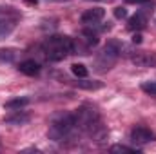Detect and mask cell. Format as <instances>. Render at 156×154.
<instances>
[{"label":"cell","instance_id":"obj_1","mask_svg":"<svg viewBox=\"0 0 156 154\" xmlns=\"http://www.w3.org/2000/svg\"><path fill=\"white\" fill-rule=\"evenodd\" d=\"M44 53H45L47 60L60 62V60H64L75 53V42L69 37L53 35V37L45 38V42H44Z\"/></svg>","mask_w":156,"mask_h":154},{"label":"cell","instance_id":"obj_2","mask_svg":"<svg viewBox=\"0 0 156 154\" xmlns=\"http://www.w3.org/2000/svg\"><path fill=\"white\" fill-rule=\"evenodd\" d=\"M123 51H125V45L122 44V42H118V40H109L107 42V45H104V49L96 54V58H94V67H96V71L98 73H105V71H109L115 64H116V60L123 54Z\"/></svg>","mask_w":156,"mask_h":154},{"label":"cell","instance_id":"obj_3","mask_svg":"<svg viewBox=\"0 0 156 154\" xmlns=\"http://www.w3.org/2000/svg\"><path fill=\"white\" fill-rule=\"evenodd\" d=\"M75 131H76L75 114L66 113V114L56 116V118L51 121V127H49L47 136H49L53 142H64V140H66V138H69Z\"/></svg>","mask_w":156,"mask_h":154},{"label":"cell","instance_id":"obj_4","mask_svg":"<svg viewBox=\"0 0 156 154\" xmlns=\"http://www.w3.org/2000/svg\"><path fill=\"white\" fill-rule=\"evenodd\" d=\"M154 140H156L154 132H153L151 129L144 127V125H136V127L131 131V142L136 143V145H145V143H151V142H154Z\"/></svg>","mask_w":156,"mask_h":154},{"label":"cell","instance_id":"obj_5","mask_svg":"<svg viewBox=\"0 0 156 154\" xmlns=\"http://www.w3.org/2000/svg\"><path fill=\"white\" fill-rule=\"evenodd\" d=\"M105 16V11L102 7H93V9H87L85 13H82L80 16V22L87 27H93L96 24H100V20Z\"/></svg>","mask_w":156,"mask_h":154},{"label":"cell","instance_id":"obj_6","mask_svg":"<svg viewBox=\"0 0 156 154\" xmlns=\"http://www.w3.org/2000/svg\"><path fill=\"white\" fill-rule=\"evenodd\" d=\"M136 67H156V53H136L131 56Z\"/></svg>","mask_w":156,"mask_h":154},{"label":"cell","instance_id":"obj_7","mask_svg":"<svg viewBox=\"0 0 156 154\" xmlns=\"http://www.w3.org/2000/svg\"><path fill=\"white\" fill-rule=\"evenodd\" d=\"M18 71H20L22 75L35 76V75L40 73V65H38V62H35V60H24V62L18 64Z\"/></svg>","mask_w":156,"mask_h":154},{"label":"cell","instance_id":"obj_8","mask_svg":"<svg viewBox=\"0 0 156 154\" xmlns=\"http://www.w3.org/2000/svg\"><path fill=\"white\" fill-rule=\"evenodd\" d=\"M29 120H31V116L18 109V111H15L11 116H5L4 121H5L7 125H24V123H27Z\"/></svg>","mask_w":156,"mask_h":154},{"label":"cell","instance_id":"obj_9","mask_svg":"<svg viewBox=\"0 0 156 154\" xmlns=\"http://www.w3.org/2000/svg\"><path fill=\"white\" fill-rule=\"evenodd\" d=\"M75 87L83 89V91H98V89H102V87H104V83H102V82H98V80H85V78H78L76 82H75Z\"/></svg>","mask_w":156,"mask_h":154},{"label":"cell","instance_id":"obj_10","mask_svg":"<svg viewBox=\"0 0 156 154\" xmlns=\"http://www.w3.org/2000/svg\"><path fill=\"white\" fill-rule=\"evenodd\" d=\"M145 24H147V18H145L144 13H136L134 16L129 18V29L131 31H140V29L145 27Z\"/></svg>","mask_w":156,"mask_h":154},{"label":"cell","instance_id":"obj_11","mask_svg":"<svg viewBox=\"0 0 156 154\" xmlns=\"http://www.w3.org/2000/svg\"><path fill=\"white\" fill-rule=\"evenodd\" d=\"M16 58V49L13 47H2L0 49V62L2 64H11Z\"/></svg>","mask_w":156,"mask_h":154},{"label":"cell","instance_id":"obj_12","mask_svg":"<svg viewBox=\"0 0 156 154\" xmlns=\"http://www.w3.org/2000/svg\"><path fill=\"white\" fill-rule=\"evenodd\" d=\"M29 103V98H13V100H9V102H5V109H9V111H18V109H22V107H26Z\"/></svg>","mask_w":156,"mask_h":154},{"label":"cell","instance_id":"obj_13","mask_svg":"<svg viewBox=\"0 0 156 154\" xmlns=\"http://www.w3.org/2000/svg\"><path fill=\"white\" fill-rule=\"evenodd\" d=\"M82 37H83V42L87 44V47H94V45H98V35L93 33L91 29H83V31H82Z\"/></svg>","mask_w":156,"mask_h":154},{"label":"cell","instance_id":"obj_14","mask_svg":"<svg viewBox=\"0 0 156 154\" xmlns=\"http://www.w3.org/2000/svg\"><path fill=\"white\" fill-rule=\"evenodd\" d=\"M71 73L76 78H87V75H89V71H87V67L83 64H73L71 65Z\"/></svg>","mask_w":156,"mask_h":154},{"label":"cell","instance_id":"obj_15","mask_svg":"<svg viewBox=\"0 0 156 154\" xmlns=\"http://www.w3.org/2000/svg\"><path fill=\"white\" fill-rule=\"evenodd\" d=\"M109 151L111 152H125V154H138L140 152L138 147H127V145H113Z\"/></svg>","mask_w":156,"mask_h":154},{"label":"cell","instance_id":"obj_16","mask_svg":"<svg viewBox=\"0 0 156 154\" xmlns=\"http://www.w3.org/2000/svg\"><path fill=\"white\" fill-rule=\"evenodd\" d=\"M142 91L147 93V94H151V96H156V80H153V82H144L142 83Z\"/></svg>","mask_w":156,"mask_h":154},{"label":"cell","instance_id":"obj_17","mask_svg":"<svg viewBox=\"0 0 156 154\" xmlns=\"http://www.w3.org/2000/svg\"><path fill=\"white\" fill-rule=\"evenodd\" d=\"M115 16H116L118 20L127 18V9L125 7H115Z\"/></svg>","mask_w":156,"mask_h":154},{"label":"cell","instance_id":"obj_18","mask_svg":"<svg viewBox=\"0 0 156 154\" xmlns=\"http://www.w3.org/2000/svg\"><path fill=\"white\" fill-rule=\"evenodd\" d=\"M125 2H127V4H140V5H142V4H149L151 0H125Z\"/></svg>","mask_w":156,"mask_h":154},{"label":"cell","instance_id":"obj_19","mask_svg":"<svg viewBox=\"0 0 156 154\" xmlns=\"http://www.w3.org/2000/svg\"><path fill=\"white\" fill-rule=\"evenodd\" d=\"M9 31H11V29H5V24L0 22V37H2V35H7Z\"/></svg>","mask_w":156,"mask_h":154},{"label":"cell","instance_id":"obj_20","mask_svg":"<svg viewBox=\"0 0 156 154\" xmlns=\"http://www.w3.org/2000/svg\"><path fill=\"white\" fill-rule=\"evenodd\" d=\"M133 42H134V44H140V42H142V37H140V35H134V37H133Z\"/></svg>","mask_w":156,"mask_h":154},{"label":"cell","instance_id":"obj_21","mask_svg":"<svg viewBox=\"0 0 156 154\" xmlns=\"http://www.w3.org/2000/svg\"><path fill=\"white\" fill-rule=\"evenodd\" d=\"M37 2L38 0H26V4H29V5H37Z\"/></svg>","mask_w":156,"mask_h":154},{"label":"cell","instance_id":"obj_22","mask_svg":"<svg viewBox=\"0 0 156 154\" xmlns=\"http://www.w3.org/2000/svg\"><path fill=\"white\" fill-rule=\"evenodd\" d=\"M51 2H67V0H51Z\"/></svg>","mask_w":156,"mask_h":154},{"label":"cell","instance_id":"obj_23","mask_svg":"<svg viewBox=\"0 0 156 154\" xmlns=\"http://www.w3.org/2000/svg\"><path fill=\"white\" fill-rule=\"evenodd\" d=\"M91 2H96V0H91Z\"/></svg>","mask_w":156,"mask_h":154}]
</instances>
